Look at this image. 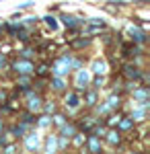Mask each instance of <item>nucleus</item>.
<instances>
[{
  "instance_id": "obj_15",
  "label": "nucleus",
  "mask_w": 150,
  "mask_h": 154,
  "mask_svg": "<svg viewBox=\"0 0 150 154\" xmlns=\"http://www.w3.org/2000/svg\"><path fill=\"white\" fill-rule=\"evenodd\" d=\"M115 128H117L119 131H121L123 136H127V134H132V131L136 130L138 125L134 123V119L127 115V111H123V113H121V117H119V121H117V125H115Z\"/></svg>"
},
{
  "instance_id": "obj_17",
  "label": "nucleus",
  "mask_w": 150,
  "mask_h": 154,
  "mask_svg": "<svg viewBox=\"0 0 150 154\" xmlns=\"http://www.w3.org/2000/svg\"><path fill=\"white\" fill-rule=\"evenodd\" d=\"M39 23L45 25V29L49 31V33H58V31H60V21H58V17H56L54 12H47V14H43Z\"/></svg>"
},
{
  "instance_id": "obj_30",
  "label": "nucleus",
  "mask_w": 150,
  "mask_h": 154,
  "mask_svg": "<svg viewBox=\"0 0 150 154\" xmlns=\"http://www.w3.org/2000/svg\"><path fill=\"white\" fill-rule=\"evenodd\" d=\"M0 2H4V0H0Z\"/></svg>"
},
{
  "instance_id": "obj_4",
  "label": "nucleus",
  "mask_w": 150,
  "mask_h": 154,
  "mask_svg": "<svg viewBox=\"0 0 150 154\" xmlns=\"http://www.w3.org/2000/svg\"><path fill=\"white\" fill-rule=\"evenodd\" d=\"M103 146L105 150H123L126 148V136L117 128H107L103 136Z\"/></svg>"
},
{
  "instance_id": "obj_8",
  "label": "nucleus",
  "mask_w": 150,
  "mask_h": 154,
  "mask_svg": "<svg viewBox=\"0 0 150 154\" xmlns=\"http://www.w3.org/2000/svg\"><path fill=\"white\" fill-rule=\"evenodd\" d=\"M56 17H58V21H60V27H64V29L82 27V25L86 23V17H82V14H74V12H66V11H60Z\"/></svg>"
},
{
  "instance_id": "obj_27",
  "label": "nucleus",
  "mask_w": 150,
  "mask_h": 154,
  "mask_svg": "<svg viewBox=\"0 0 150 154\" xmlns=\"http://www.w3.org/2000/svg\"><path fill=\"white\" fill-rule=\"evenodd\" d=\"M6 99H8V91L6 88H0V107L6 103Z\"/></svg>"
},
{
  "instance_id": "obj_28",
  "label": "nucleus",
  "mask_w": 150,
  "mask_h": 154,
  "mask_svg": "<svg viewBox=\"0 0 150 154\" xmlns=\"http://www.w3.org/2000/svg\"><path fill=\"white\" fill-rule=\"evenodd\" d=\"M47 12H54V14H58V12H60V2H54V4H49Z\"/></svg>"
},
{
  "instance_id": "obj_22",
  "label": "nucleus",
  "mask_w": 150,
  "mask_h": 154,
  "mask_svg": "<svg viewBox=\"0 0 150 154\" xmlns=\"http://www.w3.org/2000/svg\"><path fill=\"white\" fill-rule=\"evenodd\" d=\"M4 154H14V152H21V144L17 142V140H8V142L4 144L2 148H0Z\"/></svg>"
},
{
  "instance_id": "obj_19",
  "label": "nucleus",
  "mask_w": 150,
  "mask_h": 154,
  "mask_svg": "<svg viewBox=\"0 0 150 154\" xmlns=\"http://www.w3.org/2000/svg\"><path fill=\"white\" fill-rule=\"evenodd\" d=\"M33 76H37V78H47V76H49V60H41V62H35Z\"/></svg>"
},
{
  "instance_id": "obj_3",
  "label": "nucleus",
  "mask_w": 150,
  "mask_h": 154,
  "mask_svg": "<svg viewBox=\"0 0 150 154\" xmlns=\"http://www.w3.org/2000/svg\"><path fill=\"white\" fill-rule=\"evenodd\" d=\"M41 140H43L41 131L31 128V130L19 140V144H21V150H23V152H41Z\"/></svg>"
},
{
  "instance_id": "obj_7",
  "label": "nucleus",
  "mask_w": 150,
  "mask_h": 154,
  "mask_svg": "<svg viewBox=\"0 0 150 154\" xmlns=\"http://www.w3.org/2000/svg\"><path fill=\"white\" fill-rule=\"evenodd\" d=\"M92 43H95V37H89V35H74L70 37L68 41V49L70 51H74V54H84V51H89L92 48Z\"/></svg>"
},
{
  "instance_id": "obj_9",
  "label": "nucleus",
  "mask_w": 150,
  "mask_h": 154,
  "mask_svg": "<svg viewBox=\"0 0 150 154\" xmlns=\"http://www.w3.org/2000/svg\"><path fill=\"white\" fill-rule=\"evenodd\" d=\"M47 88L54 95H62L70 88V78L68 76H47Z\"/></svg>"
},
{
  "instance_id": "obj_24",
  "label": "nucleus",
  "mask_w": 150,
  "mask_h": 154,
  "mask_svg": "<svg viewBox=\"0 0 150 154\" xmlns=\"http://www.w3.org/2000/svg\"><path fill=\"white\" fill-rule=\"evenodd\" d=\"M39 21H41V17H37V14H31V17H21V23L25 25V27H29V29H33V27H37L39 25Z\"/></svg>"
},
{
  "instance_id": "obj_18",
  "label": "nucleus",
  "mask_w": 150,
  "mask_h": 154,
  "mask_svg": "<svg viewBox=\"0 0 150 154\" xmlns=\"http://www.w3.org/2000/svg\"><path fill=\"white\" fill-rule=\"evenodd\" d=\"M35 130H39L41 134L52 130V117L45 113H37V121H35Z\"/></svg>"
},
{
  "instance_id": "obj_12",
  "label": "nucleus",
  "mask_w": 150,
  "mask_h": 154,
  "mask_svg": "<svg viewBox=\"0 0 150 154\" xmlns=\"http://www.w3.org/2000/svg\"><path fill=\"white\" fill-rule=\"evenodd\" d=\"M82 152H105V146H103V140L101 138H97V136H91V134H86V138H84V146H82Z\"/></svg>"
},
{
  "instance_id": "obj_16",
  "label": "nucleus",
  "mask_w": 150,
  "mask_h": 154,
  "mask_svg": "<svg viewBox=\"0 0 150 154\" xmlns=\"http://www.w3.org/2000/svg\"><path fill=\"white\" fill-rule=\"evenodd\" d=\"M56 138H58L56 130L45 131V136H43V140H41V152H58V146H56Z\"/></svg>"
},
{
  "instance_id": "obj_10",
  "label": "nucleus",
  "mask_w": 150,
  "mask_h": 154,
  "mask_svg": "<svg viewBox=\"0 0 150 154\" xmlns=\"http://www.w3.org/2000/svg\"><path fill=\"white\" fill-rule=\"evenodd\" d=\"M80 99H82V109L91 111L92 107L101 101V91H97V88H91V86H89L84 93H80Z\"/></svg>"
},
{
  "instance_id": "obj_20",
  "label": "nucleus",
  "mask_w": 150,
  "mask_h": 154,
  "mask_svg": "<svg viewBox=\"0 0 150 154\" xmlns=\"http://www.w3.org/2000/svg\"><path fill=\"white\" fill-rule=\"evenodd\" d=\"M60 109V101L56 99H43V105H41V113H45V115H54L56 111Z\"/></svg>"
},
{
  "instance_id": "obj_6",
  "label": "nucleus",
  "mask_w": 150,
  "mask_h": 154,
  "mask_svg": "<svg viewBox=\"0 0 150 154\" xmlns=\"http://www.w3.org/2000/svg\"><path fill=\"white\" fill-rule=\"evenodd\" d=\"M109 25H107V21H105L103 17H86V23L82 25V35H89V37H95L97 39V35H101L105 29H107Z\"/></svg>"
},
{
  "instance_id": "obj_26",
  "label": "nucleus",
  "mask_w": 150,
  "mask_h": 154,
  "mask_svg": "<svg viewBox=\"0 0 150 154\" xmlns=\"http://www.w3.org/2000/svg\"><path fill=\"white\" fill-rule=\"evenodd\" d=\"M6 66H8V54H2L0 51V72L6 70Z\"/></svg>"
},
{
  "instance_id": "obj_25",
  "label": "nucleus",
  "mask_w": 150,
  "mask_h": 154,
  "mask_svg": "<svg viewBox=\"0 0 150 154\" xmlns=\"http://www.w3.org/2000/svg\"><path fill=\"white\" fill-rule=\"evenodd\" d=\"M31 8H35V0H27V2L17 6V11H31Z\"/></svg>"
},
{
  "instance_id": "obj_2",
  "label": "nucleus",
  "mask_w": 150,
  "mask_h": 154,
  "mask_svg": "<svg viewBox=\"0 0 150 154\" xmlns=\"http://www.w3.org/2000/svg\"><path fill=\"white\" fill-rule=\"evenodd\" d=\"M91 70L86 66H82L78 70H72L70 72V88H74L76 93H84L89 86H91Z\"/></svg>"
},
{
  "instance_id": "obj_5",
  "label": "nucleus",
  "mask_w": 150,
  "mask_h": 154,
  "mask_svg": "<svg viewBox=\"0 0 150 154\" xmlns=\"http://www.w3.org/2000/svg\"><path fill=\"white\" fill-rule=\"evenodd\" d=\"M123 33H126V39L138 43V45H146V43H148V31H146L144 25H140V23H134V21H132V23L123 29Z\"/></svg>"
},
{
  "instance_id": "obj_11",
  "label": "nucleus",
  "mask_w": 150,
  "mask_h": 154,
  "mask_svg": "<svg viewBox=\"0 0 150 154\" xmlns=\"http://www.w3.org/2000/svg\"><path fill=\"white\" fill-rule=\"evenodd\" d=\"M127 99H132L134 103L150 101V86H148V84H136V86L127 93Z\"/></svg>"
},
{
  "instance_id": "obj_14",
  "label": "nucleus",
  "mask_w": 150,
  "mask_h": 154,
  "mask_svg": "<svg viewBox=\"0 0 150 154\" xmlns=\"http://www.w3.org/2000/svg\"><path fill=\"white\" fill-rule=\"evenodd\" d=\"M86 68L91 70V74H109V66H107L105 56H95Z\"/></svg>"
},
{
  "instance_id": "obj_1",
  "label": "nucleus",
  "mask_w": 150,
  "mask_h": 154,
  "mask_svg": "<svg viewBox=\"0 0 150 154\" xmlns=\"http://www.w3.org/2000/svg\"><path fill=\"white\" fill-rule=\"evenodd\" d=\"M60 109H64L68 113V117H76L82 111V99L80 93H76L74 88H68L66 93H62V103H60Z\"/></svg>"
},
{
  "instance_id": "obj_31",
  "label": "nucleus",
  "mask_w": 150,
  "mask_h": 154,
  "mask_svg": "<svg viewBox=\"0 0 150 154\" xmlns=\"http://www.w3.org/2000/svg\"><path fill=\"white\" fill-rule=\"evenodd\" d=\"M80 2H82V0H80Z\"/></svg>"
},
{
  "instance_id": "obj_23",
  "label": "nucleus",
  "mask_w": 150,
  "mask_h": 154,
  "mask_svg": "<svg viewBox=\"0 0 150 154\" xmlns=\"http://www.w3.org/2000/svg\"><path fill=\"white\" fill-rule=\"evenodd\" d=\"M58 134V131H56ZM56 146H58V152H64V150H70V138H66V136H60L56 138Z\"/></svg>"
},
{
  "instance_id": "obj_29",
  "label": "nucleus",
  "mask_w": 150,
  "mask_h": 154,
  "mask_svg": "<svg viewBox=\"0 0 150 154\" xmlns=\"http://www.w3.org/2000/svg\"><path fill=\"white\" fill-rule=\"evenodd\" d=\"M4 130H6V117H4V115H0V134H2Z\"/></svg>"
},
{
  "instance_id": "obj_13",
  "label": "nucleus",
  "mask_w": 150,
  "mask_h": 154,
  "mask_svg": "<svg viewBox=\"0 0 150 154\" xmlns=\"http://www.w3.org/2000/svg\"><path fill=\"white\" fill-rule=\"evenodd\" d=\"M105 105L109 107V111H119V109H123V103H126V97L119 95V93H113V91H109L107 97L103 99Z\"/></svg>"
},
{
  "instance_id": "obj_21",
  "label": "nucleus",
  "mask_w": 150,
  "mask_h": 154,
  "mask_svg": "<svg viewBox=\"0 0 150 154\" xmlns=\"http://www.w3.org/2000/svg\"><path fill=\"white\" fill-rule=\"evenodd\" d=\"M84 138H86V134L76 131V134L70 138V150H82V146H84Z\"/></svg>"
}]
</instances>
